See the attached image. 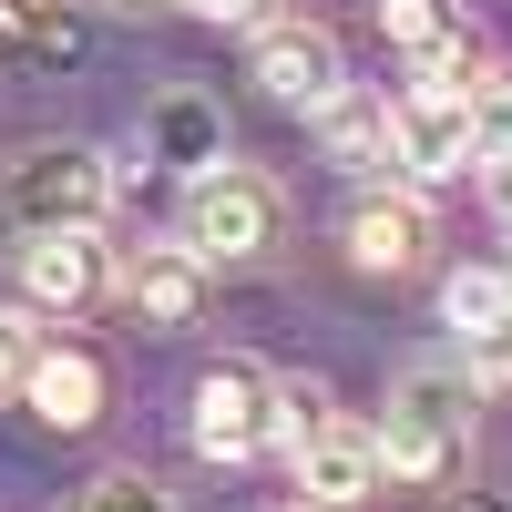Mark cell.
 I'll return each instance as SVG.
<instances>
[{
  "label": "cell",
  "instance_id": "cell-17",
  "mask_svg": "<svg viewBox=\"0 0 512 512\" xmlns=\"http://www.w3.org/2000/svg\"><path fill=\"white\" fill-rule=\"evenodd\" d=\"M72 512H175V492H164L154 472H103V482L82 492Z\"/></svg>",
  "mask_w": 512,
  "mask_h": 512
},
{
  "label": "cell",
  "instance_id": "cell-15",
  "mask_svg": "<svg viewBox=\"0 0 512 512\" xmlns=\"http://www.w3.org/2000/svg\"><path fill=\"white\" fill-rule=\"evenodd\" d=\"M441 318L472 338V328H492V318H512V297H502V267H461L451 287H441Z\"/></svg>",
  "mask_w": 512,
  "mask_h": 512
},
{
  "label": "cell",
  "instance_id": "cell-20",
  "mask_svg": "<svg viewBox=\"0 0 512 512\" xmlns=\"http://www.w3.org/2000/svg\"><path fill=\"white\" fill-rule=\"evenodd\" d=\"M472 164H482V205H492V216L512 226V144H482Z\"/></svg>",
  "mask_w": 512,
  "mask_h": 512
},
{
  "label": "cell",
  "instance_id": "cell-9",
  "mask_svg": "<svg viewBox=\"0 0 512 512\" xmlns=\"http://www.w3.org/2000/svg\"><path fill=\"white\" fill-rule=\"evenodd\" d=\"M21 400H31L41 431H93L113 379H103V359L82 349V338H52V349H31V369H21Z\"/></svg>",
  "mask_w": 512,
  "mask_h": 512
},
{
  "label": "cell",
  "instance_id": "cell-2",
  "mask_svg": "<svg viewBox=\"0 0 512 512\" xmlns=\"http://www.w3.org/2000/svg\"><path fill=\"white\" fill-rule=\"evenodd\" d=\"M277 185L256 175V164H205V175H185V205H175V246H195L205 267H246V256L277 246Z\"/></svg>",
  "mask_w": 512,
  "mask_h": 512
},
{
  "label": "cell",
  "instance_id": "cell-13",
  "mask_svg": "<svg viewBox=\"0 0 512 512\" xmlns=\"http://www.w3.org/2000/svg\"><path fill=\"white\" fill-rule=\"evenodd\" d=\"M318 134H328V154L349 164V175H379V164H390V103H369V93H338V103L318 113Z\"/></svg>",
  "mask_w": 512,
  "mask_h": 512
},
{
  "label": "cell",
  "instance_id": "cell-7",
  "mask_svg": "<svg viewBox=\"0 0 512 512\" xmlns=\"http://www.w3.org/2000/svg\"><path fill=\"white\" fill-rule=\"evenodd\" d=\"M472 154H482V134H472V103H451V93H410L390 103V164L410 185H441V175H472Z\"/></svg>",
  "mask_w": 512,
  "mask_h": 512
},
{
  "label": "cell",
  "instance_id": "cell-1",
  "mask_svg": "<svg viewBox=\"0 0 512 512\" xmlns=\"http://www.w3.org/2000/svg\"><path fill=\"white\" fill-rule=\"evenodd\" d=\"M379 472L390 482H451L461 461H472V379L420 359L390 379V420H379Z\"/></svg>",
  "mask_w": 512,
  "mask_h": 512
},
{
  "label": "cell",
  "instance_id": "cell-19",
  "mask_svg": "<svg viewBox=\"0 0 512 512\" xmlns=\"http://www.w3.org/2000/svg\"><path fill=\"white\" fill-rule=\"evenodd\" d=\"M31 349H41V338H31V318H21V308H0V390H21Z\"/></svg>",
  "mask_w": 512,
  "mask_h": 512
},
{
  "label": "cell",
  "instance_id": "cell-12",
  "mask_svg": "<svg viewBox=\"0 0 512 512\" xmlns=\"http://www.w3.org/2000/svg\"><path fill=\"white\" fill-rule=\"evenodd\" d=\"M144 154L154 164H185V175H205V164H226V113L205 93H164L144 113Z\"/></svg>",
  "mask_w": 512,
  "mask_h": 512
},
{
  "label": "cell",
  "instance_id": "cell-23",
  "mask_svg": "<svg viewBox=\"0 0 512 512\" xmlns=\"http://www.w3.org/2000/svg\"><path fill=\"white\" fill-rule=\"evenodd\" d=\"M123 11H154V0H123Z\"/></svg>",
  "mask_w": 512,
  "mask_h": 512
},
{
  "label": "cell",
  "instance_id": "cell-22",
  "mask_svg": "<svg viewBox=\"0 0 512 512\" xmlns=\"http://www.w3.org/2000/svg\"><path fill=\"white\" fill-rule=\"evenodd\" d=\"M502 297H512V256H502Z\"/></svg>",
  "mask_w": 512,
  "mask_h": 512
},
{
  "label": "cell",
  "instance_id": "cell-10",
  "mask_svg": "<svg viewBox=\"0 0 512 512\" xmlns=\"http://www.w3.org/2000/svg\"><path fill=\"white\" fill-rule=\"evenodd\" d=\"M420 256H431V205H420V185H379L349 205V267L359 277H410Z\"/></svg>",
  "mask_w": 512,
  "mask_h": 512
},
{
  "label": "cell",
  "instance_id": "cell-14",
  "mask_svg": "<svg viewBox=\"0 0 512 512\" xmlns=\"http://www.w3.org/2000/svg\"><path fill=\"white\" fill-rule=\"evenodd\" d=\"M0 62H72V21L31 11V0H0Z\"/></svg>",
  "mask_w": 512,
  "mask_h": 512
},
{
  "label": "cell",
  "instance_id": "cell-16",
  "mask_svg": "<svg viewBox=\"0 0 512 512\" xmlns=\"http://www.w3.org/2000/svg\"><path fill=\"white\" fill-rule=\"evenodd\" d=\"M379 31H390L400 52L420 62L431 41H451V31H461V11H451V0H379Z\"/></svg>",
  "mask_w": 512,
  "mask_h": 512
},
{
  "label": "cell",
  "instance_id": "cell-21",
  "mask_svg": "<svg viewBox=\"0 0 512 512\" xmlns=\"http://www.w3.org/2000/svg\"><path fill=\"white\" fill-rule=\"evenodd\" d=\"M185 11H195V21H226V31H256V21H267V0H185Z\"/></svg>",
  "mask_w": 512,
  "mask_h": 512
},
{
  "label": "cell",
  "instance_id": "cell-3",
  "mask_svg": "<svg viewBox=\"0 0 512 512\" xmlns=\"http://www.w3.org/2000/svg\"><path fill=\"white\" fill-rule=\"evenodd\" d=\"M0 216L21 236H52V226H103L113 216V164L93 144H31L11 175H0Z\"/></svg>",
  "mask_w": 512,
  "mask_h": 512
},
{
  "label": "cell",
  "instance_id": "cell-11",
  "mask_svg": "<svg viewBox=\"0 0 512 512\" xmlns=\"http://www.w3.org/2000/svg\"><path fill=\"white\" fill-rule=\"evenodd\" d=\"M113 287L134 297L154 328H195V318H205V256H195V246H134V256L113 267Z\"/></svg>",
  "mask_w": 512,
  "mask_h": 512
},
{
  "label": "cell",
  "instance_id": "cell-4",
  "mask_svg": "<svg viewBox=\"0 0 512 512\" xmlns=\"http://www.w3.org/2000/svg\"><path fill=\"white\" fill-rule=\"evenodd\" d=\"M185 441H195V461H216V472H246L267 441H287L277 431V379L256 369V359H216V369L195 379Z\"/></svg>",
  "mask_w": 512,
  "mask_h": 512
},
{
  "label": "cell",
  "instance_id": "cell-6",
  "mask_svg": "<svg viewBox=\"0 0 512 512\" xmlns=\"http://www.w3.org/2000/svg\"><path fill=\"white\" fill-rule=\"evenodd\" d=\"M103 287H113V246H103V226L21 236V308H41V318H82Z\"/></svg>",
  "mask_w": 512,
  "mask_h": 512
},
{
  "label": "cell",
  "instance_id": "cell-8",
  "mask_svg": "<svg viewBox=\"0 0 512 512\" xmlns=\"http://www.w3.org/2000/svg\"><path fill=\"white\" fill-rule=\"evenodd\" d=\"M287 451H297V492H308L318 512H349V502H369L379 482H390L379 472V441L359 431V420H338V410L318 420V431H297Z\"/></svg>",
  "mask_w": 512,
  "mask_h": 512
},
{
  "label": "cell",
  "instance_id": "cell-18",
  "mask_svg": "<svg viewBox=\"0 0 512 512\" xmlns=\"http://www.w3.org/2000/svg\"><path fill=\"white\" fill-rule=\"evenodd\" d=\"M461 379H482V390H512V318H492V328L461 338Z\"/></svg>",
  "mask_w": 512,
  "mask_h": 512
},
{
  "label": "cell",
  "instance_id": "cell-5",
  "mask_svg": "<svg viewBox=\"0 0 512 512\" xmlns=\"http://www.w3.org/2000/svg\"><path fill=\"white\" fill-rule=\"evenodd\" d=\"M256 82H267V103H287V113H328L349 93L338 31L328 21H256Z\"/></svg>",
  "mask_w": 512,
  "mask_h": 512
}]
</instances>
